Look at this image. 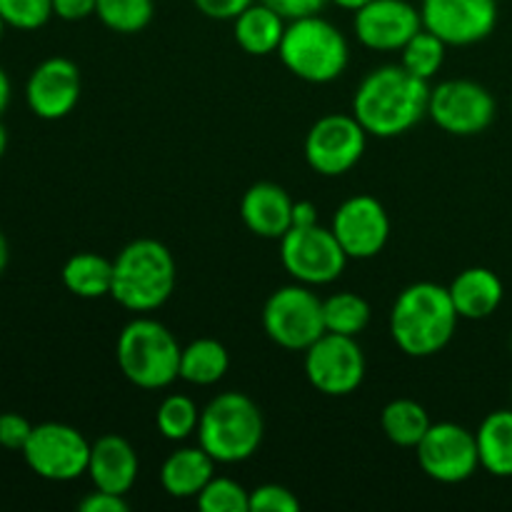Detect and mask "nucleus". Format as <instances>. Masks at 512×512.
Wrapping results in <instances>:
<instances>
[{
	"instance_id": "f257e3e1",
	"label": "nucleus",
	"mask_w": 512,
	"mask_h": 512,
	"mask_svg": "<svg viewBox=\"0 0 512 512\" xmlns=\"http://www.w3.org/2000/svg\"><path fill=\"white\" fill-rule=\"evenodd\" d=\"M430 83L403 65H380L360 80L353 95V115L373 138H398L428 115Z\"/></svg>"
},
{
	"instance_id": "f03ea898",
	"label": "nucleus",
	"mask_w": 512,
	"mask_h": 512,
	"mask_svg": "<svg viewBox=\"0 0 512 512\" xmlns=\"http://www.w3.org/2000/svg\"><path fill=\"white\" fill-rule=\"evenodd\" d=\"M450 290L438 283H413L395 298L390 310V338L408 358H433L443 353L458 330Z\"/></svg>"
},
{
	"instance_id": "7ed1b4c3",
	"label": "nucleus",
	"mask_w": 512,
	"mask_h": 512,
	"mask_svg": "<svg viewBox=\"0 0 512 512\" xmlns=\"http://www.w3.org/2000/svg\"><path fill=\"white\" fill-rule=\"evenodd\" d=\"M178 283V265L168 245L155 238H138L113 260L110 298L130 313H153L163 308Z\"/></svg>"
},
{
	"instance_id": "20e7f679",
	"label": "nucleus",
	"mask_w": 512,
	"mask_h": 512,
	"mask_svg": "<svg viewBox=\"0 0 512 512\" xmlns=\"http://www.w3.org/2000/svg\"><path fill=\"white\" fill-rule=\"evenodd\" d=\"M198 445L223 465L245 463L258 453L265 435L263 413L245 393H220L200 410Z\"/></svg>"
},
{
	"instance_id": "39448f33",
	"label": "nucleus",
	"mask_w": 512,
	"mask_h": 512,
	"mask_svg": "<svg viewBox=\"0 0 512 512\" xmlns=\"http://www.w3.org/2000/svg\"><path fill=\"white\" fill-rule=\"evenodd\" d=\"M183 345L163 323L135 318L118 333L115 360L130 385L140 390H163L180 378Z\"/></svg>"
},
{
	"instance_id": "423d86ee",
	"label": "nucleus",
	"mask_w": 512,
	"mask_h": 512,
	"mask_svg": "<svg viewBox=\"0 0 512 512\" xmlns=\"http://www.w3.org/2000/svg\"><path fill=\"white\" fill-rule=\"evenodd\" d=\"M278 55L295 78L325 85L345 73L350 63V45L330 20L308 15L285 25Z\"/></svg>"
},
{
	"instance_id": "0eeeda50",
	"label": "nucleus",
	"mask_w": 512,
	"mask_h": 512,
	"mask_svg": "<svg viewBox=\"0 0 512 512\" xmlns=\"http://www.w3.org/2000/svg\"><path fill=\"white\" fill-rule=\"evenodd\" d=\"M263 330L278 348L305 353L325 333L323 300L310 285H283L265 300Z\"/></svg>"
},
{
	"instance_id": "6e6552de",
	"label": "nucleus",
	"mask_w": 512,
	"mask_h": 512,
	"mask_svg": "<svg viewBox=\"0 0 512 512\" xmlns=\"http://www.w3.org/2000/svg\"><path fill=\"white\" fill-rule=\"evenodd\" d=\"M348 260L333 230L323 228L320 223L308 228H290L280 238V263L285 273L295 283L310 288L335 283L343 275Z\"/></svg>"
},
{
	"instance_id": "1a4fd4ad",
	"label": "nucleus",
	"mask_w": 512,
	"mask_h": 512,
	"mask_svg": "<svg viewBox=\"0 0 512 512\" xmlns=\"http://www.w3.org/2000/svg\"><path fill=\"white\" fill-rule=\"evenodd\" d=\"M498 115L493 93L485 85L468 78L443 80L430 88L428 118L458 138H473L485 133Z\"/></svg>"
},
{
	"instance_id": "9d476101",
	"label": "nucleus",
	"mask_w": 512,
	"mask_h": 512,
	"mask_svg": "<svg viewBox=\"0 0 512 512\" xmlns=\"http://www.w3.org/2000/svg\"><path fill=\"white\" fill-rule=\"evenodd\" d=\"M88 438L78 428L65 423H40L30 433L23 458L38 478L50 483H70L88 475Z\"/></svg>"
},
{
	"instance_id": "9b49d317",
	"label": "nucleus",
	"mask_w": 512,
	"mask_h": 512,
	"mask_svg": "<svg viewBox=\"0 0 512 512\" xmlns=\"http://www.w3.org/2000/svg\"><path fill=\"white\" fill-rule=\"evenodd\" d=\"M305 378L328 398H345L363 385L365 353L350 335L323 333L305 350Z\"/></svg>"
},
{
	"instance_id": "f8f14e48",
	"label": "nucleus",
	"mask_w": 512,
	"mask_h": 512,
	"mask_svg": "<svg viewBox=\"0 0 512 512\" xmlns=\"http://www.w3.org/2000/svg\"><path fill=\"white\" fill-rule=\"evenodd\" d=\"M368 133L353 113H330L315 120L305 135V160L325 178L350 173L360 163Z\"/></svg>"
},
{
	"instance_id": "ddd939ff",
	"label": "nucleus",
	"mask_w": 512,
	"mask_h": 512,
	"mask_svg": "<svg viewBox=\"0 0 512 512\" xmlns=\"http://www.w3.org/2000/svg\"><path fill=\"white\" fill-rule=\"evenodd\" d=\"M418 465L430 480L443 485H458L473 478L480 468L475 433L458 423H433L420 440Z\"/></svg>"
},
{
	"instance_id": "4468645a",
	"label": "nucleus",
	"mask_w": 512,
	"mask_h": 512,
	"mask_svg": "<svg viewBox=\"0 0 512 512\" xmlns=\"http://www.w3.org/2000/svg\"><path fill=\"white\" fill-rule=\"evenodd\" d=\"M423 28L445 45H475L490 38L498 25V0H423Z\"/></svg>"
},
{
	"instance_id": "2eb2a0df",
	"label": "nucleus",
	"mask_w": 512,
	"mask_h": 512,
	"mask_svg": "<svg viewBox=\"0 0 512 512\" xmlns=\"http://www.w3.org/2000/svg\"><path fill=\"white\" fill-rule=\"evenodd\" d=\"M330 230L350 260H370L383 253V248L388 245V210L373 195H353L338 205Z\"/></svg>"
},
{
	"instance_id": "dca6fc26",
	"label": "nucleus",
	"mask_w": 512,
	"mask_h": 512,
	"mask_svg": "<svg viewBox=\"0 0 512 512\" xmlns=\"http://www.w3.org/2000/svg\"><path fill=\"white\" fill-rule=\"evenodd\" d=\"M80 70L70 58L55 55L35 65L25 83V100L35 118L63 120L75 110L80 100Z\"/></svg>"
},
{
	"instance_id": "f3484780",
	"label": "nucleus",
	"mask_w": 512,
	"mask_h": 512,
	"mask_svg": "<svg viewBox=\"0 0 512 512\" xmlns=\"http://www.w3.org/2000/svg\"><path fill=\"white\" fill-rule=\"evenodd\" d=\"M353 30L365 48L393 53L423 30V18L420 8L408 0H370L355 10Z\"/></svg>"
},
{
	"instance_id": "a211bd4d",
	"label": "nucleus",
	"mask_w": 512,
	"mask_h": 512,
	"mask_svg": "<svg viewBox=\"0 0 512 512\" xmlns=\"http://www.w3.org/2000/svg\"><path fill=\"white\" fill-rule=\"evenodd\" d=\"M138 470V453L123 435H100L90 445L88 478L93 488L105 490V493L128 495L138 480Z\"/></svg>"
},
{
	"instance_id": "6ab92c4d",
	"label": "nucleus",
	"mask_w": 512,
	"mask_h": 512,
	"mask_svg": "<svg viewBox=\"0 0 512 512\" xmlns=\"http://www.w3.org/2000/svg\"><path fill=\"white\" fill-rule=\"evenodd\" d=\"M293 205L295 200L280 185L255 183L243 193L240 218L258 238L280 240L293 228Z\"/></svg>"
},
{
	"instance_id": "aec40b11",
	"label": "nucleus",
	"mask_w": 512,
	"mask_h": 512,
	"mask_svg": "<svg viewBox=\"0 0 512 512\" xmlns=\"http://www.w3.org/2000/svg\"><path fill=\"white\" fill-rule=\"evenodd\" d=\"M455 310L465 320H485L500 308L505 298L503 280L490 268H465L448 285Z\"/></svg>"
},
{
	"instance_id": "412c9836",
	"label": "nucleus",
	"mask_w": 512,
	"mask_h": 512,
	"mask_svg": "<svg viewBox=\"0 0 512 512\" xmlns=\"http://www.w3.org/2000/svg\"><path fill=\"white\" fill-rule=\"evenodd\" d=\"M215 478V460L203 448H178L160 468V485L170 498L190 500Z\"/></svg>"
},
{
	"instance_id": "4be33fe9",
	"label": "nucleus",
	"mask_w": 512,
	"mask_h": 512,
	"mask_svg": "<svg viewBox=\"0 0 512 512\" xmlns=\"http://www.w3.org/2000/svg\"><path fill=\"white\" fill-rule=\"evenodd\" d=\"M285 25H288V20L260 0V3L245 8L233 20L235 43L248 55L278 53L280 40L285 35Z\"/></svg>"
},
{
	"instance_id": "5701e85b",
	"label": "nucleus",
	"mask_w": 512,
	"mask_h": 512,
	"mask_svg": "<svg viewBox=\"0 0 512 512\" xmlns=\"http://www.w3.org/2000/svg\"><path fill=\"white\" fill-rule=\"evenodd\" d=\"M475 440L480 468L493 478H512V410H493L485 415Z\"/></svg>"
},
{
	"instance_id": "b1692460",
	"label": "nucleus",
	"mask_w": 512,
	"mask_h": 512,
	"mask_svg": "<svg viewBox=\"0 0 512 512\" xmlns=\"http://www.w3.org/2000/svg\"><path fill=\"white\" fill-rule=\"evenodd\" d=\"M63 285L68 293L83 300H98L113 290V260L98 253H75L65 260L60 270Z\"/></svg>"
},
{
	"instance_id": "393cba45",
	"label": "nucleus",
	"mask_w": 512,
	"mask_h": 512,
	"mask_svg": "<svg viewBox=\"0 0 512 512\" xmlns=\"http://www.w3.org/2000/svg\"><path fill=\"white\" fill-rule=\"evenodd\" d=\"M228 368V348L215 338L193 340L180 353V380L198 385V388H210V385L220 383Z\"/></svg>"
},
{
	"instance_id": "a878e982",
	"label": "nucleus",
	"mask_w": 512,
	"mask_h": 512,
	"mask_svg": "<svg viewBox=\"0 0 512 512\" xmlns=\"http://www.w3.org/2000/svg\"><path fill=\"white\" fill-rule=\"evenodd\" d=\"M430 425L433 420H430L428 410L418 400L410 398L390 400L380 413V428H383L385 438L398 448H418Z\"/></svg>"
},
{
	"instance_id": "bb28decb",
	"label": "nucleus",
	"mask_w": 512,
	"mask_h": 512,
	"mask_svg": "<svg viewBox=\"0 0 512 512\" xmlns=\"http://www.w3.org/2000/svg\"><path fill=\"white\" fill-rule=\"evenodd\" d=\"M373 310L370 303L358 293H335L323 300V320H325V333H338L358 338L365 328L370 325Z\"/></svg>"
},
{
	"instance_id": "cd10ccee",
	"label": "nucleus",
	"mask_w": 512,
	"mask_h": 512,
	"mask_svg": "<svg viewBox=\"0 0 512 512\" xmlns=\"http://www.w3.org/2000/svg\"><path fill=\"white\" fill-rule=\"evenodd\" d=\"M448 45L430 30H418L400 50V65L420 80H433L445 63Z\"/></svg>"
},
{
	"instance_id": "c85d7f7f",
	"label": "nucleus",
	"mask_w": 512,
	"mask_h": 512,
	"mask_svg": "<svg viewBox=\"0 0 512 512\" xmlns=\"http://www.w3.org/2000/svg\"><path fill=\"white\" fill-rule=\"evenodd\" d=\"M200 423V410L195 405L193 398L188 395H168L163 403L158 405V413H155V425H158V433L163 435L170 443H183L190 435L198 433Z\"/></svg>"
},
{
	"instance_id": "c756f323",
	"label": "nucleus",
	"mask_w": 512,
	"mask_h": 512,
	"mask_svg": "<svg viewBox=\"0 0 512 512\" xmlns=\"http://www.w3.org/2000/svg\"><path fill=\"white\" fill-rule=\"evenodd\" d=\"M95 15L113 33L135 35L153 20L155 0H98Z\"/></svg>"
},
{
	"instance_id": "7c9ffc66",
	"label": "nucleus",
	"mask_w": 512,
	"mask_h": 512,
	"mask_svg": "<svg viewBox=\"0 0 512 512\" xmlns=\"http://www.w3.org/2000/svg\"><path fill=\"white\" fill-rule=\"evenodd\" d=\"M195 500L203 512H250V490L233 478H213Z\"/></svg>"
},
{
	"instance_id": "2f4dec72",
	"label": "nucleus",
	"mask_w": 512,
	"mask_h": 512,
	"mask_svg": "<svg viewBox=\"0 0 512 512\" xmlns=\"http://www.w3.org/2000/svg\"><path fill=\"white\" fill-rule=\"evenodd\" d=\"M0 18L8 28L38 30L53 18V0H0Z\"/></svg>"
},
{
	"instance_id": "473e14b6",
	"label": "nucleus",
	"mask_w": 512,
	"mask_h": 512,
	"mask_svg": "<svg viewBox=\"0 0 512 512\" xmlns=\"http://www.w3.org/2000/svg\"><path fill=\"white\" fill-rule=\"evenodd\" d=\"M300 500L293 490L278 483H265L250 490V512H298Z\"/></svg>"
},
{
	"instance_id": "72a5a7b5",
	"label": "nucleus",
	"mask_w": 512,
	"mask_h": 512,
	"mask_svg": "<svg viewBox=\"0 0 512 512\" xmlns=\"http://www.w3.org/2000/svg\"><path fill=\"white\" fill-rule=\"evenodd\" d=\"M33 428L35 425L28 418H23V415L3 413L0 415V445L5 450H18V453H23Z\"/></svg>"
},
{
	"instance_id": "f704fd0d",
	"label": "nucleus",
	"mask_w": 512,
	"mask_h": 512,
	"mask_svg": "<svg viewBox=\"0 0 512 512\" xmlns=\"http://www.w3.org/2000/svg\"><path fill=\"white\" fill-rule=\"evenodd\" d=\"M255 0H193L195 8L210 20H235Z\"/></svg>"
},
{
	"instance_id": "c9c22d12",
	"label": "nucleus",
	"mask_w": 512,
	"mask_h": 512,
	"mask_svg": "<svg viewBox=\"0 0 512 512\" xmlns=\"http://www.w3.org/2000/svg\"><path fill=\"white\" fill-rule=\"evenodd\" d=\"M265 5L283 15L285 20L308 18V15H320V10L330 3V0H263Z\"/></svg>"
},
{
	"instance_id": "e433bc0d",
	"label": "nucleus",
	"mask_w": 512,
	"mask_h": 512,
	"mask_svg": "<svg viewBox=\"0 0 512 512\" xmlns=\"http://www.w3.org/2000/svg\"><path fill=\"white\" fill-rule=\"evenodd\" d=\"M130 505L125 503V495L105 493V490L95 488L93 493L85 495L78 503L80 512H128Z\"/></svg>"
},
{
	"instance_id": "4c0bfd02",
	"label": "nucleus",
	"mask_w": 512,
	"mask_h": 512,
	"mask_svg": "<svg viewBox=\"0 0 512 512\" xmlns=\"http://www.w3.org/2000/svg\"><path fill=\"white\" fill-rule=\"evenodd\" d=\"M98 0H53V15L68 23H78V20L95 15Z\"/></svg>"
},
{
	"instance_id": "58836bf2",
	"label": "nucleus",
	"mask_w": 512,
	"mask_h": 512,
	"mask_svg": "<svg viewBox=\"0 0 512 512\" xmlns=\"http://www.w3.org/2000/svg\"><path fill=\"white\" fill-rule=\"evenodd\" d=\"M308 225H318V205L310 200H298L293 205V228H308Z\"/></svg>"
},
{
	"instance_id": "ea45409f",
	"label": "nucleus",
	"mask_w": 512,
	"mask_h": 512,
	"mask_svg": "<svg viewBox=\"0 0 512 512\" xmlns=\"http://www.w3.org/2000/svg\"><path fill=\"white\" fill-rule=\"evenodd\" d=\"M10 103V78L3 68H0V115L5 113Z\"/></svg>"
},
{
	"instance_id": "a19ab883",
	"label": "nucleus",
	"mask_w": 512,
	"mask_h": 512,
	"mask_svg": "<svg viewBox=\"0 0 512 512\" xmlns=\"http://www.w3.org/2000/svg\"><path fill=\"white\" fill-rule=\"evenodd\" d=\"M8 260H10V248H8V240H5V235L0 233V275H3V270L8 268Z\"/></svg>"
},
{
	"instance_id": "79ce46f5",
	"label": "nucleus",
	"mask_w": 512,
	"mask_h": 512,
	"mask_svg": "<svg viewBox=\"0 0 512 512\" xmlns=\"http://www.w3.org/2000/svg\"><path fill=\"white\" fill-rule=\"evenodd\" d=\"M330 3H335L338 5V8H343V10H358V8H363L365 3H370V0H330Z\"/></svg>"
},
{
	"instance_id": "37998d69",
	"label": "nucleus",
	"mask_w": 512,
	"mask_h": 512,
	"mask_svg": "<svg viewBox=\"0 0 512 512\" xmlns=\"http://www.w3.org/2000/svg\"><path fill=\"white\" fill-rule=\"evenodd\" d=\"M5 150H8V130H5L3 123H0V160H3Z\"/></svg>"
},
{
	"instance_id": "c03bdc74",
	"label": "nucleus",
	"mask_w": 512,
	"mask_h": 512,
	"mask_svg": "<svg viewBox=\"0 0 512 512\" xmlns=\"http://www.w3.org/2000/svg\"><path fill=\"white\" fill-rule=\"evenodd\" d=\"M5 28H8V25H5V20L0 18V38H3V30H5Z\"/></svg>"
},
{
	"instance_id": "a18cd8bd",
	"label": "nucleus",
	"mask_w": 512,
	"mask_h": 512,
	"mask_svg": "<svg viewBox=\"0 0 512 512\" xmlns=\"http://www.w3.org/2000/svg\"><path fill=\"white\" fill-rule=\"evenodd\" d=\"M510 348H512V340H510Z\"/></svg>"
}]
</instances>
